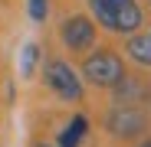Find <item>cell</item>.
<instances>
[{"instance_id":"cell-5","label":"cell","mask_w":151,"mask_h":147,"mask_svg":"<svg viewBox=\"0 0 151 147\" xmlns=\"http://www.w3.org/2000/svg\"><path fill=\"white\" fill-rule=\"evenodd\" d=\"M59 39H63V46L69 53H89L95 46V23H92V16H86V13L66 16L63 26H59Z\"/></svg>"},{"instance_id":"cell-8","label":"cell","mask_w":151,"mask_h":147,"mask_svg":"<svg viewBox=\"0 0 151 147\" xmlns=\"http://www.w3.org/2000/svg\"><path fill=\"white\" fill-rule=\"evenodd\" d=\"M86 131H89V121L82 114H76L69 124H66V131L59 134V147H79L82 137H86Z\"/></svg>"},{"instance_id":"cell-4","label":"cell","mask_w":151,"mask_h":147,"mask_svg":"<svg viewBox=\"0 0 151 147\" xmlns=\"http://www.w3.org/2000/svg\"><path fill=\"white\" fill-rule=\"evenodd\" d=\"M105 131L118 141H132V137H141L148 131V114L138 108V105H115L109 114H105Z\"/></svg>"},{"instance_id":"cell-12","label":"cell","mask_w":151,"mask_h":147,"mask_svg":"<svg viewBox=\"0 0 151 147\" xmlns=\"http://www.w3.org/2000/svg\"><path fill=\"white\" fill-rule=\"evenodd\" d=\"M33 147H53V144H43V141H40V144H33Z\"/></svg>"},{"instance_id":"cell-3","label":"cell","mask_w":151,"mask_h":147,"mask_svg":"<svg viewBox=\"0 0 151 147\" xmlns=\"http://www.w3.org/2000/svg\"><path fill=\"white\" fill-rule=\"evenodd\" d=\"M43 85L53 92L56 98H63V102H76L79 105L86 98V88H82V79L72 72L69 62L63 59H46L43 62Z\"/></svg>"},{"instance_id":"cell-2","label":"cell","mask_w":151,"mask_h":147,"mask_svg":"<svg viewBox=\"0 0 151 147\" xmlns=\"http://www.w3.org/2000/svg\"><path fill=\"white\" fill-rule=\"evenodd\" d=\"M128 72L115 49H89L82 59V79L95 88H115Z\"/></svg>"},{"instance_id":"cell-9","label":"cell","mask_w":151,"mask_h":147,"mask_svg":"<svg viewBox=\"0 0 151 147\" xmlns=\"http://www.w3.org/2000/svg\"><path fill=\"white\" fill-rule=\"evenodd\" d=\"M36 62H40V46L36 43H27L23 53H20V79H33Z\"/></svg>"},{"instance_id":"cell-7","label":"cell","mask_w":151,"mask_h":147,"mask_svg":"<svg viewBox=\"0 0 151 147\" xmlns=\"http://www.w3.org/2000/svg\"><path fill=\"white\" fill-rule=\"evenodd\" d=\"M112 92H115V98H118V105H138V98L148 95V88L138 85V79H132V75H125Z\"/></svg>"},{"instance_id":"cell-1","label":"cell","mask_w":151,"mask_h":147,"mask_svg":"<svg viewBox=\"0 0 151 147\" xmlns=\"http://www.w3.org/2000/svg\"><path fill=\"white\" fill-rule=\"evenodd\" d=\"M89 10H92V23L118 36H135L138 26L145 23L138 0H89Z\"/></svg>"},{"instance_id":"cell-10","label":"cell","mask_w":151,"mask_h":147,"mask_svg":"<svg viewBox=\"0 0 151 147\" xmlns=\"http://www.w3.org/2000/svg\"><path fill=\"white\" fill-rule=\"evenodd\" d=\"M27 7H30V20L33 23H43L46 13H49V0H27Z\"/></svg>"},{"instance_id":"cell-6","label":"cell","mask_w":151,"mask_h":147,"mask_svg":"<svg viewBox=\"0 0 151 147\" xmlns=\"http://www.w3.org/2000/svg\"><path fill=\"white\" fill-rule=\"evenodd\" d=\"M125 53L132 62H138L141 69H151V33H135L125 43Z\"/></svg>"},{"instance_id":"cell-11","label":"cell","mask_w":151,"mask_h":147,"mask_svg":"<svg viewBox=\"0 0 151 147\" xmlns=\"http://www.w3.org/2000/svg\"><path fill=\"white\" fill-rule=\"evenodd\" d=\"M138 147H151V137H145V141H141V144H138Z\"/></svg>"}]
</instances>
